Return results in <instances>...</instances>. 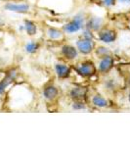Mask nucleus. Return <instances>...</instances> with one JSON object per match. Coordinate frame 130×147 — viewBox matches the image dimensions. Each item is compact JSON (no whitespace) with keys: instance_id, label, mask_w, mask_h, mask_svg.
<instances>
[{"instance_id":"nucleus-1","label":"nucleus","mask_w":130,"mask_h":147,"mask_svg":"<svg viewBox=\"0 0 130 147\" xmlns=\"http://www.w3.org/2000/svg\"><path fill=\"white\" fill-rule=\"evenodd\" d=\"M76 71L80 76H82L84 78H88L93 76L96 73V68L93 62L87 61V62L80 64L78 67L76 68Z\"/></svg>"},{"instance_id":"nucleus-2","label":"nucleus","mask_w":130,"mask_h":147,"mask_svg":"<svg viewBox=\"0 0 130 147\" xmlns=\"http://www.w3.org/2000/svg\"><path fill=\"white\" fill-rule=\"evenodd\" d=\"M82 25H83V18H81L80 16H76V17L74 18V20L67 24L64 27V28H65L66 32L72 34V32H78L80 28H82Z\"/></svg>"},{"instance_id":"nucleus-3","label":"nucleus","mask_w":130,"mask_h":147,"mask_svg":"<svg viewBox=\"0 0 130 147\" xmlns=\"http://www.w3.org/2000/svg\"><path fill=\"white\" fill-rule=\"evenodd\" d=\"M77 48L78 50L83 54H88L93 50L94 48V43L91 39L89 38H84L77 41Z\"/></svg>"},{"instance_id":"nucleus-4","label":"nucleus","mask_w":130,"mask_h":147,"mask_svg":"<svg viewBox=\"0 0 130 147\" xmlns=\"http://www.w3.org/2000/svg\"><path fill=\"white\" fill-rule=\"evenodd\" d=\"M117 38V32L113 30H103L99 32V39L105 43H111Z\"/></svg>"},{"instance_id":"nucleus-5","label":"nucleus","mask_w":130,"mask_h":147,"mask_svg":"<svg viewBox=\"0 0 130 147\" xmlns=\"http://www.w3.org/2000/svg\"><path fill=\"white\" fill-rule=\"evenodd\" d=\"M70 97L74 100L77 101H81L86 97L87 94V88L82 86H75L70 90Z\"/></svg>"},{"instance_id":"nucleus-6","label":"nucleus","mask_w":130,"mask_h":147,"mask_svg":"<svg viewBox=\"0 0 130 147\" xmlns=\"http://www.w3.org/2000/svg\"><path fill=\"white\" fill-rule=\"evenodd\" d=\"M113 66V59L111 56H104V58L101 60L100 65H99V70L102 73H107Z\"/></svg>"},{"instance_id":"nucleus-7","label":"nucleus","mask_w":130,"mask_h":147,"mask_svg":"<svg viewBox=\"0 0 130 147\" xmlns=\"http://www.w3.org/2000/svg\"><path fill=\"white\" fill-rule=\"evenodd\" d=\"M6 10L17 12V13H27L29 9V7L27 4H14V3H8L5 5Z\"/></svg>"},{"instance_id":"nucleus-8","label":"nucleus","mask_w":130,"mask_h":147,"mask_svg":"<svg viewBox=\"0 0 130 147\" xmlns=\"http://www.w3.org/2000/svg\"><path fill=\"white\" fill-rule=\"evenodd\" d=\"M62 53L66 58L68 59V60H72V59L76 58V56H77V50L74 46H70V45L63 46Z\"/></svg>"},{"instance_id":"nucleus-9","label":"nucleus","mask_w":130,"mask_h":147,"mask_svg":"<svg viewBox=\"0 0 130 147\" xmlns=\"http://www.w3.org/2000/svg\"><path fill=\"white\" fill-rule=\"evenodd\" d=\"M56 73L58 75L59 78L61 79H66L70 76V68L68 67L66 65H63V64H57L56 65Z\"/></svg>"},{"instance_id":"nucleus-10","label":"nucleus","mask_w":130,"mask_h":147,"mask_svg":"<svg viewBox=\"0 0 130 147\" xmlns=\"http://www.w3.org/2000/svg\"><path fill=\"white\" fill-rule=\"evenodd\" d=\"M43 95L46 99H48V100H53V99H55L57 95H58V89H57L54 85H48V86H46L45 88H44Z\"/></svg>"},{"instance_id":"nucleus-11","label":"nucleus","mask_w":130,"mask_h":147,"mask_svg":"<svg viewBox=\"0 0 130 147\" xmlns=\"http://www.w3.org/2000/svg\"><path fill=\"white\" fill-rule=\"evenodd\" d=\"M92 102L93 104L97 107H100V108H104V107H107L108 106V101L106 100L104 97L100 96V95H96L93 97L92 99Z\"/></svg>"},{"instance_id":"nucleus-12","label":"nucleus","mask_w":130,"mask_h":147,"mask_svg":"<svg viewBox=\"0 0 130 147\" xmlns=\"http://www.w3.org/2000/svg\"><path fill=\"white\" fill-rule=\"evenodd\" d=\"M25 28L29 35H34L36 34V26H35V24L34 22H31V21H25Z\"/></svg>"},{"instance_id":"nucleus-13","label":"nucleus","mask_w":130,"mask_h":147,"mask_svg":"<svg viewBox=\"0 0 130 147\" xmlns=\"http://www.w3.org/2000/svg\"><path fill=\"white\" fill-rule=\"evenodd\" d=\"M101 25H102V20H101L100 18H93L91 19L90 21H89L88 23V28H90V30H99L101 27Z\"/></svg>"},{"instance_id":"nucleus-14","label":"nucleus","mask_w":130,"mask_h":147,"mask_svg":"<svg viewBox=\"0 0 130 147\" xmlns=\"http://www.w3.org/2000/svg\"><path fill=\"white\" fill-rule=\"evenodd\" d=\"M48 35L52 39H57L62 36V32H61L60 30H56V28H50V30H48Z\"/></svg>"},{"instance_id":"nucleus-15","label":"nucleus","mask_w":130,"mask_h":147,"mask_svg":"<svg viewBox=\"0 0 130 147\" xmlns=\"http://www.w3.org/2000/svg\"><path fill=\"white\" fill-rule=\"evenodd\" d=\"M38 48V44L37 43H34V42H29L25 45V50H27L28 53H34L37 50Z\"/></svg>"},{"instance_id":"nucleus-16","label":"nucleus","mask_w":130,"mask_h":147,"mask_svg":"<svg viewBox=\"0 0 130 147\" xmlns=\"http://www.w3.org/2000/svg\"><path fill=\"white\" fill-rule=\"evenodd\" d=\"M115 3V0H104V4L106 6H113Z\"/></svg>"},{"instance_id":"nucleus-17","label":"nucleus","mask_w":130,"mask_h":147,"mask_svg":"<svg viewBox=\"0 0 130 147\" xmlns=\"http://www.w3.org/2000/svg\"><path fill=\"white\" fill-rule=\"evenodd\" d=\"M74 109H84L85 106H84L83 103H81V102H80V103H74Z\"/></svg>"},{"instance_id":"nucleus-18","label":"nucleus","mask_w":130,"mask_h":147,"mask_svg":"<svg viewBox=\"0 0 130 147\" xmlns=\"http://www.w3.org/2000/svg\"><path fill=\"white\" fill-rule=\"evenodd\" d=\"M121 3H130V0H119Z\"/></svg>"},{"instance_id":"nucleus-19","label":"nucleus","mask_w":130,"mask_h":147,"mask_svg":"<svg viewBox=\"0 0 130 147\" xmlns=\"http://www.w3.org/2000/svg\"><path fill=\"white\" fill-rule=\"evenodd\" d=\"M0 24H2V21H1V19H0Z\"/></svg>"},{"instance_id":"nucleus-20","label":"nucleus","mask_w":130,"mask_h":147,"mask_svg":"<svg viewBox=\"0 0 130 147\" xmlns=\"http://www.w3.org/2000/svg\"><path fill=\"white\" fill-rule=\"evenodd\" d=\"M129 100H130V93H129Z\"/></svg>"},{"instance_id":"nucleus-21","label":"nucleus","mask_w":130,"mask_h":147,"mask_svg":"<svg viewBox=\"0 0 130 147\" xmlns=\"http://www.w3.org/2000/svg\"><path fill=\"white\" fill-rule=\"evenodd\" d=\"M129 84H130V77H129Z\"/></svg>"}]
</instances>
